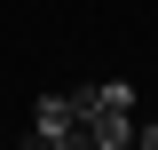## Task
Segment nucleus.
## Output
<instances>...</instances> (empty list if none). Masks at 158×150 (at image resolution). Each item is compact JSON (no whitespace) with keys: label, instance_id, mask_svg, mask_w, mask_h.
<instances>
[{"label":"nucleus","instance_id":"obj_1","mask_svg":"<svg viewBox=\"0 0 158 150\" xmlns=\"http://www.w3.org/2000/svg\"><path fill=\"white\" fill-rule=\"evenodd\" d=\"M135 150H158V119H135Z\"/></svg>","mask_w":158,"mask_h":150}]
</instances>
